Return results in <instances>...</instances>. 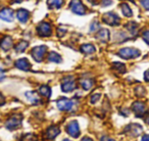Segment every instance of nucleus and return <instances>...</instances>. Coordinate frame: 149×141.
Returning <instances> with one entry per match:
<instances>
[{
  "instance_id": "nucleus-27",
  "label": "nucleus",
  "mask_w": 149,
  "mask_h": 141,
  "mask_svg": "<svg viewBox=\"0 0 149 141\" xmlns=\"http://www.w3.org/2000/svg\"><path fill=\"white\" fill-rule=\"evenodd\" d=\"M22 141H38V137L35 134H32V133H28L23 136Z\"/></svg>"
},
{
  "instance_id": "nucleus-14",
  "label": "nucleus",
  "mask_w": 149,
  "mask_h": 141,
  "mask_svg": "<svg viewBox=\"0 0 149 141\" xmlns=\"http://www.w3.org/2000/svg\"><path fill=\"white\" fill-rule=\"evenodd\" d=\"M13 45V38L9 37V36H4L2 39L0 40V48L4 51H7L9 50Z\"/></svg>"
},
{
  "instance_id": "nucleus-2",
  "label": "nucleus",
  "mask_w": 149,
  "mask_h": 141,
  "mask_svg": "<svg viewBox=\"0 0 149 141\" xmlns=\"http://www.w3.org/2000/svg\"><path fill=\"white\" fill-rule=\"evenodd\" d=\"M118 56H120L122 58L125 59H132V58H136L138 56H140V51L136 48L132 47H126L122 48L120 51L118 52Z\"/></svg>"
},
{
  "instance_id": "nucleus-40",
  "label": "nucleus",
  "mask_w": 149,
  "mask_h": 141,
  "mask_svg": "<svg viewBox=\"0 0 149 141\" xmlns=\"http://www.w3.org/2000/svg\"><path fill=\"white\" fill-rule=\"evenodd\" d=\"M81 141H93V139L90 138V137H84L81 139Z\"/></svg>"
},
{
  "instance_id": "nucleus-6",
  "label": "nucleus",
  "mask_w": 149,
  "mask_h": 141,
  "mask_svg": "<svg viewBox=\"0 0 149 141\" xmlns=\"http://www.w3.org/2000/svg\"><path fill=\"white\" fill-rule=\"evenodd\" d=\"M76 87H77V85H76V81H74V78L72 76H68L62 81L61 90L65 93L72 92V90L76 89Z\"/></svg>"
},
{
  "instance_id": "nucleus-21",
  "label": "nucleus",
  "mask_w": 149,
  "mask_h": 141,
  "mask_svg": "<svg viewBox=\"0 0 149 141\" xmlns=\"http://www.w3.org/2000/svg\"><path fill=\"white\" fill-rule=\"evenodd\" d=\"M48 60L51 62H55V64H59L61 62V56L59 55L58 53H56L55 51H51L48 53V56H47Z\"/></svg>"
},
{
  "instance_id": "nucleus-16",
  "label": "nucleus",
  "mask_w": 149,
  "mask_h": 141,
  "mask_svg": "<svg viewBox=\"0 0 149 141\" xmlns=\"http://www.w3.org/2000/svg\"><path fill=\"white\" fill-rule=\"evenodd\" d=\"M0 19L5 22L13 21V11L9 8H4L0 11Z\"/></svg>"
},
{
  "instance_id": "nucleus-18",
  "label": "nucleus",
  "mask_w": 149,
  "mask_h": 141,
  "mask_svg": "<svg viewBox=\"0 0 149 141\" xmlns=\"http://www.w3.org/2000/svg\"><path fill=\"white\" fill-rule=\"evenodd\" d=\"M96 38H97L98 40H100L101 42H107L108 39H109V32L106 29L100 30L97 33V35H96Z\"/></svg>"
},
{
  "instance_id": "nucleus-24",
  "label": "nucleus",
  "mask_w": 149,
  "mask_h": 141,
  "mask_svg": "<svg viewBox=\"0 0 149 141\" xmlns=\"http://www.w3.org/2000/svg\"><path fill=\"white\" fill-rule=\"evenodd\" d=\"M120 8H122V11H123V13H124L125 17H131L133 15L132 9L130 8V6H129V5L127 4V3H123V4L120 5Z\"/></svg>"
},
{
  "instance_id": "nucleus-17",
  "label": "nucleus",
  "mask_w": 149,
  "mask_h": 141,
  "mask_svg": "<svg viewBox=\"0 0 149 141\" xmlns=\"http://www.w3.org/2000/svg\"><path fill=\"white\" fill-rule=\"evenodd\" d=\"M30 17V13L27 9H19L17 13V17L21 23H27Z\"/></svg>"
},
{
  "instance_id": "nucleus-31",
  "label": "nucleus",
  "mask_w": 149,
  "mask_h": 141,
  "mask_svg": "<svg viewBox=\"0 0 149 141\" xmlns=\"http://www.w3.org/2000/svg\"><path fill=\"white\" fill-rule=\"evenodd\" d=\"M98 27H99V24L97 23V22H93V23H92V25H91V28H90V31L91 32H95L96 30L98 29Z\"/></svg>"
},
{
  "instance_id": "nucleus-3",
  "label": "nucleus",
  "mask_w": 149,
  "mask_h": 141,
  "mask_svg": "<svg viewBox=\"0 0 149 141\" xmlns=\"http://www.w3.org/2000/svg\"><path fill=\"white\" fill-rule=\"evenodd\" d=\"M65 131L70 137H72V138H79L80 135H81V130H80V126L77 121H70V122L66 125Z\"/></svg>"
},
{
  "instance_id": "nucleus-26",
  "label": "nucleus",
  "mask_w": 149,
  "mask_h": 141,
  "mask_svg": "<svg viewBox=\"0 0 149 141\" xmlns=\"http://www.w3.org/2000/svg\"><path fill=\"white\" fill-rule=\"evenodd\" d=\"M112 68H113L114 70H116L118 73H120V74H124L125 72H126V66H125V64H122V62H113Z\"/></svg>"
},
{
  "instance_id": "nucleus-19",
  "label": "nucleus",
  "mask_w": 149,
  "mask_h": 141,
  "mask_svg": "<svg viewBox=\"0 0 149 141\" xmlns=\"http://www.w3.org/2000/svg\"><path fill=\"white\" fill-rule=\"evenodd\" d=\"M93 80L89 79V78H83V79L80 80V85L84 90H90L92 88V86H93Z\"/></svg>"
},
{
  "instance_id": "nucleus-20",
  "label": "nucleus",
  "mask_w": 149,
  "mask_h": 141,
  "mask_svg": "<svg viewBox=\"0 0 149 141\" xmlns=\"http://www.w3.org/2000/svg\"><path fill=\"white\" fill-rule=\"evenodd\" d=\"M81 51L83 52V53L85 54H91V53H94L95 52V46L93 45V44H83V45L81 46Z\"/></svg>"
},
{
  "instance_id": "nucleus-9",
  "label": "nucleus",
  "mask_w": 149,
  "mask_h": 141,
  "mask_svg": "<svg viewBox=\"0 0 149 141\" xmlns=\"http://www.w3.org/2000/svg\"><path fill=\"white\" fill-rule=\"evenodd\" d=\"M102 21L109 26H118L120 24V17L114 13H106L102 17Z\"/></svg>"
},
{
  "instance_id": "nucleus-7",
  "label": "nucleus",
  "mask_w": 149,
  "mask_h": 141,
  "mask_svg": "<svg viewBox=\"0 0 149 141\" xmlns=\"http://www.w3.org/2000/svg\"><path fill=\"white\" fill-rule=\"evenodd\" d=\"M70 7L72 13L76 15H83L86 13V7L84 6L81 0H72L70 3Z\"/></svg>"
},
{
  "instance_id": "nucleus-8",
  "label": "nucleus",
  "mask_w": 149,
  "mask_h": 141,
  "mask_svg": "<svg viewBox=\"0 0 149 141\" xmlns=\"http://www.w3.org/2000/svg\"><path fill=\"white\" fill-rule=\"evenodd\" d=\"M37 32L41 37H49L52 34V27L47 22H42L37 27Z\"/></svg>"
},
{
  "instance_id": "nucleus-4",
  "label": "nucleus",
  "mask_w": 149,
  "mask_h": 141,
  "mask_svg": "<svg viewBox=\"0 0 149 141\" xmlns=\"http://www.w3.org/2000/svg\"><path fill=\"white\" fill-rule=\"evenodd\" d=\"M46 53H47V47H46L45 45L36 46V47H34L31 51L32 57H33L37 62L42 61L43 58L45 57Z\"/></svg>"
},
{
  "instance_id": "nucleus-1",
  "label": "nucleus",
  "mask_w": 149,
  "mask_h": 141,
  "mask_svg": "<svg viewBox=\"0 0 149 141\" xmlns=\"http://www.w3.org/2000/svg\"><path fill=\"white\" fill-rule=\"evenodd\" d=\"M22 120H23L22 114H13L10 118L7 119L6 123H5V127H6V129H8L9 131H15V130H17V128L21 127Z\"/></svg>"
},
{
  "instance_id": "nucleus-23",
  "label": "nucleus",
  "mask_w": 149,
  "mask_h": 141,
  "mask_svg": "<svg viewBox=\"0 0 149 141\" xmlns=\"http://www.w3.org/2000/svg\"><path fill=\"white\" fill-rule=\"evenodd\" d=\"M39 93H40V95L44 96V97L49 98L50 96H51V89H50L49 86L43 85L39 88Z\"/></svg>"
},
{
  "instance_id": "nucleus-38",
  "label": "nucleus",
  "mask_w": 149,
  "mask_h": 141,
  "mask_svg": "<svg viewBox=\"0 0 149 141\" xmlns=\"http://www.w3.org/2000/svg\"><path fill=\"white\" fill-rule=\"evenodd\" d=\"M144 79H145V81L149 82V70H147L146 72H145V74H144Z\"/></svg>"
},
{
  "instance_id": "nucleus-39",
  "label": "nucleus",
  "mask_w": 149,
  "mask_h": 141,
  "mask_svg": "<svg viewBox=\"0 0 149 141\" xmlns=\"http://www.w3.org/2000/svg\"><path fill=\"white\" fill-rule=\"evenodd\" d=\"M141 141H149V135L146 134V135H144V136H142Z\"/></svg>"
},
{
  "instance_id": "nucleus-5",
  "label": "nucleus",
  "mask_w": 149,
  "mask_h": 141,
  "mask_svg": "<svg viewBox=\"0 0 149 141\" xmlns=\"http://www.w3.org/2000/svg\"><path fill=\"white\" fill-rule=\"evenodd\" d=\"M56 105H57L58 110H62V112H70L74 108V101L68 98H59L56 101Z\"/></svg>"
},
{
  "instance_id": "nucleus-10",
  "label": "nucleus",
  "mask_w": 149,
  "mask_h": 141,
  "mask_svg": "<svg viewBox=\"0 0 149 141\" xmlns=\"http://www.w3.org/2000/svg\"><path fill=\"white\" fill-rule=\"evenodd\" d=\"M60 133V129L56 125H52V126L48 127L47 130L45 131V138L48 140H53L54 138H56V136H58Z\"/></svg>"
},
{
  "instance_id": "nucleus-43",
  "label": "nucleus",
  "mask_w": 149,
  "mask_h": 141,
  "mask_svg": "<svg viewBox=\"0 0 149 141\" xmlns=\"http://www.w3.org/2000/svg\"><path fill=\"white\" fill-rule=\"evenodd\" d=\"M146 122H147V123H148V125H149V117H148V118H147V120H146Z\"/></svg>"
},
{
  "instance_id": "nucleus-36",
  "label": "nucleus",
  "mask_w": 149,
  "mask_h": 141,
  "mask_svg": "<svg viewBox=\"0 0 149 141\" xmlns=\"http://www.w3.org/2000/svg\"><path fill=\"white\" fill-rule=\"evenodd\" d=\"M5 78V73L4 70H2V68H0V81H2L3 79Z\"/></svg>"
},
{
  "instance_id": "nucleus-25",
  "label": "nucleus",
  "mask_w": 149,
  "mask_h": 141,
  "mask_svg": "<svg viewBox=\"0 0 149 141\" xmlns=\"http://www.w3.org/2000/svg\"><path fill=\"white\" fill-rule=\"evenodd\" d=\"M29 46V43L27 41H19L17 45L15 46V50L17 52H23L24 50H26Z\"/></svg>"
},
{
  "instance_id": "nucleus-33",
  "label": "nucleus",
  "mask_w": 149,
  "mask_h": 141,
  "mask_svg": "<svg viewBox=\"0 0 149 141\" xmlns=\"http://www.w3.org/2000/svg\"><path fill=\"white\" fill-rule=\"evenodd\" d=\"M57 32H58V36H59V37H61V36H63L64 34H65L66 30H65V29H61V28H59V29L57 30Z\"/></svg>"
},
{
  "instance_id": "nucleus-42",
  "label": "nucleus",
  "mask_w": 149,
  "mask_h": 141,
  "mask_svg": "<svg viewBox=\"0 0 149 141\" xmlns=\"http://www.w3.org/2000/svg\"><path fill=\"white\" fill-rule=\"evenodd\" d=\"M13 1H15V2H21L22 0H13Z\"/></svg>"
},
{
  "instance_id": "nucleus-15",
  "label": "nucleus",
  "mask_w": 149,
  "mask_h": 141,
  "mask_svg": "<svg viewBox=\"0 0 149 141\" xmlns=\"http://www.w3.org/2000/svg\"><path fill=\"white\" fill-rule=\"evenodd\" d=\"M26 97L27 99L31 102L32 104H39L41 99H40V96L37 92L35 91H29V92H26Z\"/></svg>"
},
{
  "instance_id": "nucleus-22",
  "label": "nucleus",
  "mask_w": 149,
  "mask_h": 141,
  "mask_svg": "<svg viewBox=\"0 0 149 141\" xmlns=\"http://www.w3.org/2000/svg\"><path fill=\"white\" fill-rule=\"evenodd\" d=\"M47 4H48V6H49V8L57 9L62 6L63 0H47Z\"/></svg>"
},
{
  "instance_id": "nucleus-41",
  "label": "nucleus",
  "mask_w": 149,
  "mask_h": 141,
  "mask_svg": "<svg viewBox=\"0 0 149 141\" xmlns=\"http://www.w3.org/2000/svg\"><path fill=\"white\" fill-rule=\"evenodd\" d=\"M61 141H72V140H70V139H63V140H61Z\"/></svg>"
},
{
  "instance_id": "nucleus-29",
  "label": "nucleus",
  "mask_w": 149,
  "mask_h": 141,
  "mask_svg": "<svg viewBox=\"0 0 149 141\" xmlns=\"http://www.w3.org/2000/svg\"><path fill=\"white\" fill-rule=\"evenodd\" d=\"M100 98V94L99 93H95L93 94V95L91 96V98H90V101H91V103H96V102L99 100Z\"/></svg>"
},
{
  "instance_id": "nucleus-13",
  "label": "nucleus",
  "mask_w": 149,
  "mask_h": 141,
  "mask_svg": "<svg viewBox=\"0 0 149 141\" xmlns=\"http://www.w3.org/2000/svg\"><path fill=\"white\" fill-rule=\"evenodd\" d=\"M15 66L19 70H25V72H28V70H31V64H30V61L27 58H19V59H17L15 62Z\"/></svg>"
},
{
  "instance_id": "nucleus-12",
  "label": "nucleus",
  "mask_w": 149,
  "mask_h": 141,
  "mask_svg": "<svg viewBox=\"0 0 149 141\" xmlns=\"http://www.w3.org/2000/svg\"><path fill=\"white\" fill-rule=\"evenodd\" d=\"M132 110L137 117H142L146 112V106L142 101H135L132 105Z\"/></svg>"
},
{
  "instance_id": "nucleus-28",
  "label": "nucleus",
  "mask_w": 149,
  "mask_h": 141,
  "mask_svg": "<svg viewBox=\"0 0 149 141\" xmlns=\"http://www.w3.org/2000/svg\"><path fill=\"white\" fill-rule=\"evenodd\" d=\"M127 29L131 32L132 34H136L137 32V24L134 23V22H131L127 25Z\"/></svg>"
},
{
  "instance_id": "nucleus-35",
  "label": "nucleus",
  "mask_w": 149,
  "mask_h": 141,
  "mask_svg": "<svg viewBox=\"0 0 149 141\" xmlns=\"http://www.w3.org/2000/svg\"><path fill=\"white\" fill-rule=\"evenodd\" d=\"M100 141H114V139L110 138V137H107V136H103L102 138H100Z\"/></svg>"
},
{
  "instance_id": "nucleus-30",
  "label": "nucleus",
  "mask_w": 149,
  "mask_h": 141,
  "mask_svg": "<svg viewBox=\"0 0 149 141\" xmlns=\"http://www.w3.org/2000/svg\"><path fill=\"white\" fill-rule=\"evenodd\" d=\"M140 2L146 10H149V0H140Z\"/></svg>"
},
{
  "instance_id": "nucleus-11",
  "label": "nucleus",
  "mask_w": 149,
  "mask_h": 141,
  "mask_svg": "<svg viewBox=\"0 0 149 141\" xmlns=\"http://www.w3.org/2000/svg\"><path fill=\"white\" fill-rule=\"evenodd\" d=\"M142 130H143V128H142V126H140V125L131 124L126 127L125 132L128 133V134L131 135V136H138V135H140L141 133H142Z\"/></svg>"
},
{
  "instance_id": "nucleus-37",
  "label": "nucleus",
  "mask_w": 149,
  "mask_h": 141,
  "mask_svg": "<svg viewBox=\"0 0 149 141\" xmlns=\"http://www.w3.org/2000/svg\"><path fill=\"white\" fill-rule=\"evenodd\" d=\"M4 103H5V98H4V96H3L2 94L0 93V106L3 105Z\"/></svg>"
},
{
  "instance_id": "nucleus-32",
  "label": "nucleus",
  "mask_w": 149,
  "mask_h": 141,
  "mask_svg": "<svg viewBox=\"0 0 149 141\" xmlns=\"http://www.w3.org/2000/svg\"><path fill=\"white\" fill-rule=\"evenodd\" d=\"M142 37H143V40H144L147 44H149V31H145L144 33H143Z\"/></svg>"
},
{
  "instance_id": "nucleus-34",
  "label": "nucleus",
  "mask_w": 149,
  "mask_h": 141,
  "mask_svg": "<svg viewBox=\"0 0 149 141\" xmlns=\"http://www.w3.org/2000/svg\"><path fill=\"white\" fill-rule=\"evenodd\" d=\"M112 3L111 0H102V5L103 6H108V5H110Z\"/></svg>"
}]
</instances>
